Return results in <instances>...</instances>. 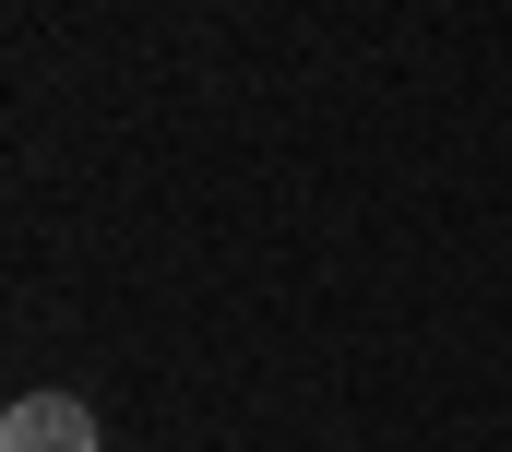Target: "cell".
I'll list each match as a JSON object with an SVG mask.
<instances>
[{"instance_id": "1", "label": "cell", "mask_w": 512, "mask_h": 452, "mask_svg": "<svg viewBox=\"0 0 512 452\" xmlns=\"http://www.w3.org/2000/svg\"><path fill=\"white\" fill-rule=\"evenodd\" d=\"M0 452H96V417H84L72 393H24V405L0 417Z\"/></svg>"}]
</instances>
